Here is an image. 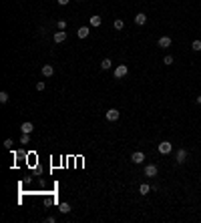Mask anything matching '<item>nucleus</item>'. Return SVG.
I'll list each match as a JSON object with an SVG mask.
<instances>
[{
	"label": "nucleus",
	"instance_id": "f257e3e1",
	"mask_svg": "<svg viewBox=\"0 0 201 223\" xmlns=\"http://www.w3.org/2000/svg\"><path fill=\"white\" fill-rule=\"evenodd\" d=\"M171 151H173V145L169 143V141H163V143H159V153H161V155H169Z\"/></svg>",
	"mask_w": 201,
	"mask_h": 223
},
{
	"label": "nucleus",
	"instance_id": "7ed1b4c3",
	"mask_svg": "<svg viewBox=\"0 0 201 223\" xmlns=\"http://www.w3.org/2000/svg\"><path fill=\"white\" fill-rule=\"evenodd\" d=\"M187 157H189V153H187L185 149H179V151H177V155H175V161H177L179 165H181V163H185V161H187Z\"/></svg>",
	"mask_w": 201,
	"mask_h": 223
},
{
	"label": "nucleus",
	"instance_id": "b1692460",
	"mask_svg": "<svg viewBox=\"0 0 201 223\" xmlns=\"http://www.w3.org/2000/svg\"><path fill=\"white\" fill-rule=\"evenodd\" d=\"M4 147H6V149H12V141L6 139V141H4Z\"/></svg>",
	"mask_w": 201,
	"mask_h": 223
},
{
	"label": "nucleus",
	"instance_id": "a211bd4d",
	"mask_svg": "<svg viewBox=\"0 0 201 223\" xmlns=\"http://www.w3.org/2000/svg\"><path fill=\"white\" fill-rule=\"evenodd\" d=\"M115 28H117V30H123V28H125V22H123L121 18H117V20H115Z\"/></svg>",
	"mask_w": 201,
	"mask_h": 223
},
{
	"label": "nucleus",
	"instance_id": "aec40b11",
	"mask_svg": "<svg viewBox=\"0 0 201 223\" xmlns=\"http://www.w3.org/2000/svg\"><path fill=\"white\" fill-rule=\"evenodd\" d=\"M0 101H2V103H8V92H6V91L0 92Z\"/></svg>",
	"mask_w": 201,
	"mask_h": 223
},
{
	"label": "nucleus",
	"instance_id": "0eeeda50",
	"mask_svg": "<svg viewBox=\"0 0 201 223\" xmlns=\"http://www.w3.org/2000/svg\"><path fill=\"white\" fill-rule=\"evenodd\" d=\"M105 117H107V121H117V119H119V111H117V109H109Z\"/></svg>",
	"mask_w": 201,
	"mask_h": 223
},
{
	"label": "nucleus",
	"instance_id": "423d86ee",
	"mask_svg": "<svg viewBox=\"0 0 201 223\" xmlns=\"http://www.w3.org/2000/svg\"><path fill=\"white\" fill-rule=\"evenodd\" d=\"M171 42H173V40L169 38V36H161L157 44H159V49H169V46H171Z\"/></svg>",
	"mask_w": 201,
	"mask_h": 223
},
{
	"label": "nucleus",
	"instance_id": "393cba45",
	"mask_svg": "<svg viewBox=\"0 0 201 223\" xmlns=\"http://www.w3.org/2000/svg\"><path fill=\"white\" fill-rule=\"evenodd\" d=\"M68 2H71V0H58V4H60V6H67Z\"/></svg>",
	"mask_w": 201,
	"mask_h": 223
},
{
	"label": "nucleus",
	"instance_id": "412c9836",
	"mask_svg": "<svg viewBox=\"0 0 201 223\" xmlns=\"http://www.w3.org/2000/svg\"><path fill=\"white\" fill-rule=\"evenodd\" d=\"M67 28V20H58V30H64Z\"/></svg>",
	"mask_w": 201,
	"mask_h": 223
},
{
	"label": "nucleus",
	"instance_id": "6ab92c4d",
	"mask_svg": "<svg viewBox=\"0 0 201 223\" xmlns=\"http://www.w3.org/2000/svg\"><path fill=\"white\" fill-rule=\"evenodd\" d=\"M71 211V205L68 203H60V213H68Z\"/></svg>",
	"mask_w": 201,
	"mask_h": 223
},
{
	"label": "nucleus",
	"instance_id": "f8f14e48",
	"mask_svg": "<svg viewBox=\"0 0 201 223\" xmlns=\"http://www.w3.org/2000/svg\"><path fill=\"white\" fill-rule=\"evenodd\" d=\"M89 32H91V28H89V26H81V28H79V38H86V36H89Z\"/></svg>",
	"mask_w": 201,
	"mask_h": 223
},
{
	"label": "nucleus",
	"instance_id": "39448f33",
	"mask_svg": "<svg viewBox=\"0 0 201 223\" xmlns=\"http://www.w3.org/2000/svg\"><path fill=\"white\" fill-rule=\"evenodd\" d=\"M53 40H54V42H57V44L64 42V40H67V32H64V30H58V32H54Z\"/></svg>",
	"mask_w": 201,
	"mask_h": 223
},
{
	"label": "nucleus",
	"instance_id": "4468645a",
	"mask_svg": "<svg viewBox=\"0 0 201 223\" xmlns=\"http://www.w3.org/2000/svg\"><path fill=\"white\" fill-rule=\"evenodd\" d=\"M149 191H151V185H147V183H141V187H139V193H141V195H147Z\"/></svg>",
	"mask_w": 201,
	"mask_h": 223
},
{
	"label": "nucleus",
	"instance_id": "9d476101",
	"mask_svg": "<svg viewBox=\"0 0 201 223\" xmlns=\"http://www.w3.org/2000/svg\"><path fill=\"white\" fill-rule=\"evenodd\" d=\"M53 74H54L53 64H44V67H42V77H53Z\"/></svg>",
	"mask_w": 201,
	"mask_h": 223
},
{
	"label": "nucleus",
	"instance_id": "6e6552de",
	"mask_svg": "<svg viewBox=\"0 0 201 223\" xmlns=\"http://www.w3.org/2000/svg\"><path fill=\"white\" fill-rule=\"evenodd\" d=\"M145 175L147 177H157V165H147L145 167Z\"/></svg>",
	"mask_w": 201,
	"mask_h": 223
},
{
	"label": "nucleus",
	"instance_id": "9b49d317",
	"mask_svg": "<svg viewBox=\"0 0 201 223\" xmlns=\"http://www.w3.org/2000/svg\"><path fill=\"white\" fill-rule=\"evenodd\" d=\"M20 131H22V133H28V135H30V133L34 131V125H32V123H22V125H20Z\"/></svg>",
	"mask_w": 201,
	"mask_h": 223
},
{
	"label": "nucleus",
	"instance_id": "20e7f679",
	"mask_svg": "<svg viewBox=\"0 0 201 223\" xmlns=\"http://www.w3.org/2000/svg\"><path fill=\"white\" fill-rule=\"evenodd\" d=\"M131 161H133V163H137V165H139V163H143V161H145V153H143V151H135L133 155H131Z\"/></svg>",
	"mask_w": 201,
	"mask_h": 223
},
{
	"label": "nucleus",
	"instance_id": "1a4fd4ad",
	"mask_svg": "<svg viewBox=\"0 0 201 223\" xmlns=\"http://www.w3.org/2000/svg\"><path fill=\"white\" fill-rule=\"evenodd\" d=\"M145 22H147V14H143V12H139V14L135 16V24H139V26H143Z\"/></svg>",
	"mask_w": 201,
	"mask_h": 223
},
{
	"label": "nucleus",
	"instance_id": "f03ea898",
	"mask_svg": "<svg viewBox=\"0 0 201 223\" xmlns=\"http://www.w3.org/2000/svg\"><path fill=\"white\" fill-rule=\"evenodd\" d=\"M129 74V68H127V64H119V67L115 68V77L117 78H123V77H127Z\"/></svg>",
	"mask_w": 201,
	"mask_h": 223
},
{
	"label": "nucleus",
	"instance_id": "dca6fc26",
	"mask_svg": "<svg viewBox=\"0 0 201 223\" xmlns=\"http://www.w3.org/2000/svg\"><path fill=\"white\" fill-rule=\"evenodd\" d=\"M191 49L195 50V52H201V40H193V44H191Z\"/></svg>",
	"mask_w": 201,
	"mask_h": 223
},
{
	"label": "nucleus",
	"instance_id": "2eb2a0df",
	"mask_svg": "<svg viewBox=\"0 0 201 223\" xmlns=\"http://www.w3.org/2000/svg\"><path fill=\"white\" fill-rule=\"evenodd\" d=\"M111 64H113V63H111V58H105V60L100 63V68H103V70H109Z\"/></svg>",
	"mask_w": 201,
	"mask_h": 223
},
{
	"label": "nucleus",
	"instance_id": "4be33fe9",
	"mask_svg": "<svg viewBox=\"0 0 201 223\" xmlns=\"http://www.w3.org/2000/svg\"><path fill=\"white\" fill-rule=\"evenodd\" d=\"M163 63H165V64H173V56H169V54H167V56L163 58Z\"/></svg>",
	"mask_w": 201,
	"mask_h": 223
},
{
	"label": "nucleus",
	"instance_id": "5701e85b",
	"mask_svg": "<svg viewBox=\"0 0 201 223\" xmlns=\"http://www.w3.org/2000/svg\"><path fill=\"white\" fill-rule=\"evenodd\" d=\"M36 91H44V81H38V83H36Z\"/></svg>",
	"mask_w": 201,
	"mask_h": 223
},
{
	"label": "nucleus",
	"instance_id": "f3484780",
	"mask_svg": "<svg viewBox=\"0 0 201 223\" xmlns=\"http://www.w3.org/2000/svg\"><path fill=\"white\" fill-rule=\"evenodd\" d=\"M28 141H30V135H28V133H22V137H20V143H22V145H28Z\"/></svg>",
	"mask_w": 201,
	"mask_h": 223
},
{
	"label": "nucleus",
	"instance_id": "ddd939ff",
	"mask_svg": "<svg viewBox=\"0 0 201 223\" xmlns=\"http://www.w3.org/2000/svg\"><path fill=\"white\" fill-rule=\"evenodd\" d=\"M89 22H91V26H100V22H103V18H100V16H91V20H89Z\"/></svg>",
	"mask_w": 201,
	"mask_h": 223
},
{
	"label": "nucleus",
	"instance_id": "a878e982",
	"mask_svg": "<svg viewBox=\"0 0 201 223\" xmlns=\"http://www.w3.org/2000/svg\"><path fill=\"white\" fill-rule=\"evenodd\" d=\"M197 103H199V105H201V95H199V97H197Z\"/></svg>",
	"mask_w": 201,
	"mask_h": 223
}]
</instances>
